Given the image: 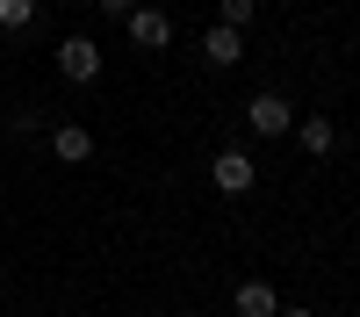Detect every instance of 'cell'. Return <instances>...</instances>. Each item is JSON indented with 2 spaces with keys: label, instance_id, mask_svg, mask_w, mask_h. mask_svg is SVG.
Listing matches in <instances>:
<instances>
[{
  "label": "cell",
  "instance_id": "10",
  "mask_svg": "<svg viewBox=\"0 0 360 317\" xmlns=\"http://www.w3.org/2000/svg\"><path fill=\"white\" fill-rule=\"evenodd\" d=\"M217 22H231V29H252V22H259V8H252V0H217Z\"/></svg>",
  "mask_w": 360,
  "mask_h": 317
},
{
  "label": "cell",
  "instance_id": "3",
  "mask_svg": "<svg viewBox=\"0 0 360 317\" xmlns=\"http://www.w3.org/2000/svg\"><path fill=\"white\" fill-rule=\"evenodd\" d=\"M123 29H130L137 51H166V44H173V15H166V8H130Z\"/></svg>",
  "mask_w": 360,
  "mask_h": 317
},
{
  "label": "cell",
  "instance_id": "13",
  "mask_svg": "<svg viewBox=\"0 0 360 317\" xmlns=\"http://www.w3.org/2000/svg\"><path fill=\"white\" fill-rule=\"evenodd\" d=\"M0 296H8V274H0Z\"/></svg>",
  "mask_w": 360,
  "mask_h": 317
},
{
  "label": "cell",
  "instance_id": "2",
  "mask_svg": "<svg viewBox=\"0 0 360 317\" xmlns=\"http://www.w3.org/2000/svg\"><path fill=\"white\" fill-rule=\"evenodd\" d=\"M58 72H65L72 86H94L101 79V44L94 37H65L58 44Z\"/></svg>",
  "mask_w": 360,
  "mask_h": 317
},
{
  "label": "cell",
  "instance_id": "11",
  "mask_svg": "<svg viewBox=\"0 0 360 317\" xmlns=\"http://www.w3.org/2000/svg\"><path fill=\"white\" fill-rule=\"evenodd\" d=\"M94 8H101V15H130L137 0H94Z\"/></svg>",
  "mask_w": 360,
  "mask_h": 317
},
{
  "label": "cell",
  "instance_id": "4",
  "mask_svg": "<svg viewBox=\"0 0 360 317\" xmlns=\"http://www.w3.org/2000/svg\"><path fill=\"white\" fill-rule=\"evenodd\" d=\"M245 123H252L259 137H288V130H295V108H288L281 94H252V101H245Z\"/></svg>",
  "mask_w": 360,
  "mask_h": 317
},
{
  "label": "cell",
  "instance_id": "14",
  "mask_svg": "<svg viewBox=\"0 0 360 317\" xmlns=\"http://www.w3.org/2000/svg\"><path fill=\"white\" fill-rule=\"evenodd\" d=\"M173 317H195V310H173Z\"/></svg>",
  "mask_w": 360,
  "mask_h": 317
},
{
  "label": "cell",
  "instance_id": "5",
  "mask_svg": "<svg viewBox=\"0 0 360 317\" xmlns=\"http://www.w3.org/2000/svg\"><path fill=\"white\" fill-rule=\"evenodd\" d=\"M202 58L217 72H231L238 58H245V29H231V22H209V37H202Z\"/></svg>",
  "mask_w": 360,
  "mask_h": 317
},
{
  "label": "cell",
  "instance_id": "12",
  "mask_svg": "<svg viewBox=\"0 0 360 317\" xmlns=\"http://www.w3.org/2000/svg\"><path fill=\"white\" fill-rule=\"evenodd\" d=\"M274 317H310V310H303V303H281V310H274Z\"/></svg>",
  "mask_w": 360,
  "mask_h": 317
},
{
  "label": "cell",
  "instance_id": "6",
  "mask_svg": "<svg viewBox=\"0 0 360 317\" xmlns=\"http://www.w3.org/2000/svg\"><path fill=\"white\" fill-rule=\"evenodd\" d=\"M231 310H238V317H274L281 296H274V281H259V274H252V281H238V288H231Z\"/></svg>",
  "mask_w": 360,
  "mask_h": 317
},
{
  "label": "cell",
  "instance_id": "1",
  "mask_svg": "<svg viewBox=\"0 0 360 317\" xmlns=\"http://www.w3.org/2000/svg\"><path fill=\"white\" fill-rule=\"evenodd\" d=\"M209 181H217V195H252L259 188V166H252V152H238V144H224L217 159H209Z\"/></svg>",
  "mask_w": 360,
  "mask_h": 317
},
{
  "label": "cell",
  "instance_id": "7",
  "mask_svg": "<svg viewBox=\"0 0 360 317\" xmlns=\"http://www.w3.org/2000/svg\"><path fill=\"white\" fill-rule=\"evenodd\" d=\"M295 144H303L310 159H332V144H339V130H332V115H295V130H288Z\"/></svg>",
  "mask_w": 360,
  "mask_h": 317
},
{
  "label": "cell",
  "instance_id": "8",
  "mask_svg": "<svg viewBox=\"0 0 360 317\" xmlns=\"http://www.w3.org/2000/svg\"><path fill=\"white\" fill-rule=\"evenodd\" d=\"M51 152L65 159V166H79V159H94V130H86V123H58V130H51Z\"/></svg>",
  "mask_w": 360,
  "mask_h": 317
},
{
  "label": "cell",
  "instance_id": "9",
  "mask_svg": "<svg viewBox=\"0 0 360 317\" xmlns=\"http://www.w3.org/2000/svg\"><path fill=\"white\" fill-rule=\"evenodd\" d=\"M29 22H37V0H0V29H8V37H22Z\"/></svg>",
  "mask_w": 360,
  "mask_h": 317
}]
</instances>
